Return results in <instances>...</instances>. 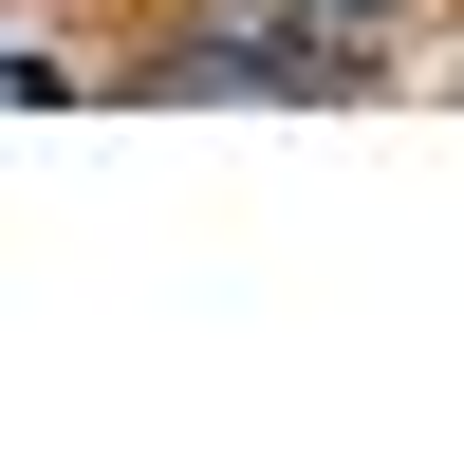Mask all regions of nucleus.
Masks as SVG:
<instances>
[]
</instances>
